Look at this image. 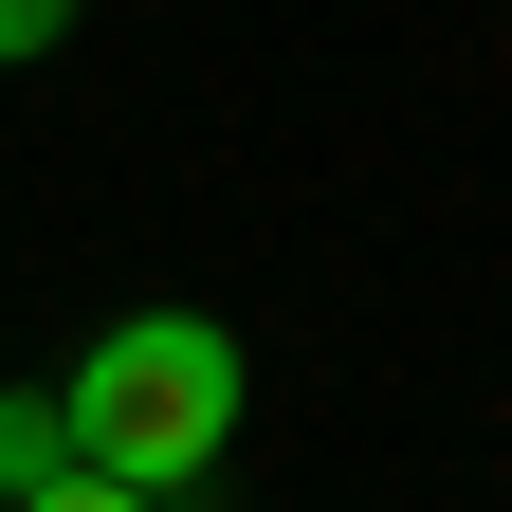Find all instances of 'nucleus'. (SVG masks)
Here are the masks:
<instances>
[{
	"label": "nucleus",
	"mask_w": 512,
	"mask_h": 512,
	"mask_svg": "<svg viewBox=\"0 0 512 512\" xmlns=\"http://www.w3.org/2000/svg\"><path fill=\"white\" fill-rule=\"evenodd\" d=\"M37 476H74V439H55V384H0V512H19Z\"/></svg>",
	"instance_id": "2"
},
{
	"label": "nucleus",
	"mask_w": 512,
	"mask_h": 512,
	"mask_svg": "<svg viewBox=\"0 0 512 512\" xmlns=\"http://www.w3.org/2000/svg\"><path fill=\"white\" fill-rule=\"evenodd\" d=\"M238 403H256V366L220 311H110L74 348V384H55V439H74V476H128L147 512H183L238 458Z\"/></svg>",
	"instance_id": "1"
},
{
	"label": "nucleus",
	"mask_w": 512,
	"mask_h": 512,
	"mask_svg": "<svg viewBox=\"0 0 512 512\" xmlns=\"http://www.w3.org/2000/svg\"><path fill=\"white\" fill-rule=\"evenodd\" d=\"M19 512H147V494H128V476H37Z\"/></svg>",
	"instance_id": "4"
},
{
	"label": "nucleus",
	"mask_w": 512,
	"mask_h": 512,
	"mask_svg": "<svg viewBox=\"0 0 512 512\" xmlns=\"http://www.w3.org/2000/svg\"><path fill=\"white\" fill-rule=\"evenodd\" d=\"M74 37V0H0V74H19V55H55Z\"/></svg>",
	"instance_id": "3"
}]
</instances>
